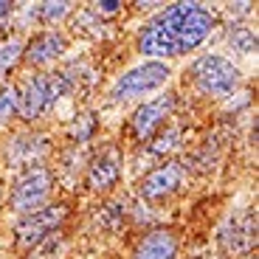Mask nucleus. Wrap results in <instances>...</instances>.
I'll list each match as a JSON object with an SVG mask.
<instances>
[{
    "label": "nucleus",
    "mask_w": 259,
    "mask_h": 259,
    "mask_svg": "<svg viewBox=\"0 0 259 259\" xmlns=\"http://www.w3.org/2000/svg\"><path fill=\"white\" fill-rule=\"evenodd\" d=\"M214 28H217V17L203 3H172L149 23H144L136 48L138 54L152 59L181 57L203 46Z\"/></svg>",
    "instance_id": "f257e3e1"
},
{
    "label": "nucleus",
    "mask_w": 259,
    "mask_h": 259,
    "mask_svg": "<svg viewBox=\"0 0 259 259\" xmlns=\"http://www.w3.org/2000/svg\"><path fill=\"white\" fill-rule=\"evenodd\" d=\"M68 88L71 84H68L65 73H31V76H26L17 84V116L28 124L42 118Z\"/></svg>",
    "instance_id": "f03ea898"
},
{
    "label": "nucleus",
    "mask_w": 259,
    "mask_h": 259,
    "mask_svg": "<svg viewBox=\"0 0 259 259\" xmlns=\"http://www.w3.org/2000/svg\"><path fill=\"white\" fill-rule=\"evenodd\" d=\"M54 186H57V178L46 163H31L26 166V172L17 178L12 194H9V206L17 214H34L39 208H46L54 197Z\"/></svg>",
    "instance_id": "7ed1b4c3"
},
{
    "label": "nucleus",
    "mask_w": 259,
    "mask_h": 259,
    "mask_svg": "<svg viewBox=\"0 0 259 259\" xmlns=\"http://www.w3.org/2000/svg\"><path fill=\"white\" fill-rule=\"evenodd\" d=\"M189 76H192L194 88L206 96H228L240 84V68L220 54H206V57L194 59Z\"/></svg>",
    "instance_id": "20e7f679"
},
{
    "label": "nucleus",
    "mask_w": 259,
    "mask_h": 259,
    "mask_svg": "<svg viewBox=\"0 0 259 259\" xmlns=\"http://www.w3.org/2000/svg\"><path fill=\"white\" fill-rule=\"evenodd\" d=\"M172 71L169 65L161 62V59H149V62L138 65V68H130L127 73L113 82L110 88V102H130V99H138L144 93H152L158 91L161 84L169 82Z\"/></svg>",
    "instance_id": "39448f33"
},
{
    "label": "nucleus",
    "mask_w": 259,
    "mask_h": 259,
    "mask_svg": "<svg viewBox=\"0 0 259 259\" xmlns=\"http://www.w3.org/2000/svg\"><path fill=\"white\" fill-rule=\"evenodd\" d=\"M217 242H220L223 253L234 259L256 251V214H253V208H242L234 217H228V223L217 234Z\"/></svg>",
    "instance_id": "423d86ee"
},
{
    "label": "nucleus",
    "mask_w": 259,
    "mask_h": 259,
    "mask_svg": "<svg viewBox=\"0 0 259 259\" xmlns=\"http://www.w3.org/2000/svg\"><path fill=\"white\" fill-rule=\"evenodd\" d=\"M65 214H68V208H65L62 203H48L46 208H39V211H34V214H26V217L17 223V231H14L17 245L26 248V251L34 245H39L46 237H51V234L62 226Z\"/></svg>",
    "instance_id": "0eeeda50"
},
{
    "label": "nucleus",
    "mask_w": 259,
    "mask_h": 259,
    "mask_svg": "<svg viewBox=\"0 0 259 259\" xmlns=\"http://www.w3.org/2000/svg\"><path fill=\"white\" fill-rule=\"evenodd\" d=\"M186 166L181 161H163L161 166H155L152 172L141 178L138 183V194L144 200H166L172 194H178L183 186H186Z\"/></svg>",
    "instance_id": "6e6552de"
},
{
    "label": "nucleus",
    "mask_w": 259,
    "mask_h": 259,
    "mask_svg": "<svg viewBox=\"0 0 259 259\" xmlns=\"http://www.w3.org/2000/svg\"><path fill=\"white\" fill-rule=\"evenodd\" d=\"M172 110H175V93H163V96L152 99V102H144L130 118V133L138 141H152V136L172 116Z\"/></svg>",
    "instance_id": "1a4fd4ad"
},
{
    "label": "nucleus",
    "mask_w": 259,
    "mask_h": 259,
    "mask_svg": "<svg viewBox=\"0 0 259 259\" xmlns=\"http://www.w3.org/2000/svg\"><path fill=\"white\" fill-rule=\"evenodd\" d=\"M121 169H124L121 152H118L116 147H104V149H99V155L88 163L84 181H88V186H91L93 192H110L118 183V178H121Z\"/></svg>",
    "instance_id": "9d476101"
},
{
    "label": "nucleus",
    "mask_w": 259,
    "mask_h": 259,
    "mask_svg": "<svg viewBox=\"0 0 259 259\" xmlns=\"http://www.w3.org/2000/svg\"><path fill=\"white\" fill-rule=\"evenodd\" d=\"M65 54V37L59 31H39L23 46V59L34 68H46Z\"/></svg>",
    "instance_id": "9b49d317"
},
{
    "label": "nucleus",
    "mask_w": 259,
    "mask_h": 259,
    "mask_svg": "<svg viewBox=\"0 0 259 259\" xmlns=\"http://www.w3.org/2000/svg\"><path fill=\"white\" fill-rule=\"evenodd\" d=\"M133 259H178V237L169 228H155L144 234Z\"/></svg>",
    "instance_id": "f8f14e48"
},
{
    "label": "nucleus",
    "mask_w": 259,
    "mask_h": 259,
    "mask_svg": "<svg viewBox=\"0 0 259 259\" xmlns=\"http://www.w3.org/2000/svg\"><path fill=\"white\" fill-rule=\"evenodd\" d=\"M17 116V84L0 82V124H9Z\"/></svg>",
    "instance_id": "ddd939ff"
},
{
    "label": "nucleus",
    "mask_w": 259,
    "mask_h": 259,
    "mask_svg": "<svg viewBox=\"0 0 259 259\" xmlns=\"http://www.w3.org/2000/svg\"><path fill=\"white\" fill-rule=\"evenodd\" d=\"M71 14V3H65V0H57V3H37V17L39 23H46V26H54L59 23L62 17Z\"/></svg>",
    "instance_id": "4468645a"
},
{
    "label": "nucleus",
    "mask_w": 259,
    "mask_h": 259,
    "mask_svg": "<svg viewBox=\"0 0 259 259\" xmlns=\"http://www.w3.org/2000/svg\"><path fill=\"white\" fill-rule=\"evenodd\" d=\"M20 57H23V42H17V39L3 42V46H0V76L12 71Z\"/></svg>",
    "instance_id": "2eb2a0df"
},
{
    "label": "nucleus",
    "mask_w": 259,
    "mask_h": 259,
    "mask_svg": "<svg viewBox=\"0 0 259 259\" xmlns=\"http://www.w3.org/2000/svg\"><path fill=\"white\" fill-rule=\"evenodd\" d=\"M178 147H181V133H178V130H166V133H161L155 141L149 144V152L166 155V152H172V149H178Z\"/></svg>",
    "instance_id": "dca6fc26"
},
{
    "label": "nucleus",
    "mask_w": 259,
    "mask_h": 259,
    "mask_svg": "<svg viewBox=\"0 0 259 259\" xmlns=\"http://www.w3.org/2000/svg\"><path fill=\"white\" fill-rule=\"evenodd\" d=\"M231 46L237 48L240 54H251L256 48V37H253L251 28H234L231 34Z\"/></svg>",
    "instance_id": "f3484780"
},
{
    "label": "nucleus",
    "mask_w": 259,
    "mask_h": 259,
    "mask_svg": "<svg viewBox=\"0 0 259 259\" xmlns=\"http://www.w3.org/2000/svg\"><path fill=\"white\" fill-rule=\"evenodd\" d=\"M96 6V12L99 14H116V12H121V0H99V3H93Z\"/></svg>",
    "instance_id": "a211bd4d"
},
{
    "label": "nucleus",
    "mask_w": 259,
    "mask_h": 259,
    "mask_svg": "<svg viewBox=\"0 0 259 259\" xmlns=\"http://www.w3.org/2000/svg\"><path fill=\"white\" fill-rule=\"evenodd\" d=\"M14 9H17V3H12V0H0V31H3V26H9Z\"/></svg>",
    "instance_id": "6ab92c4d"
},
{
    "label": "nucleus",
    "mask_w": 259,
    "mask_h": 259,
    "mask_svg": "<svg viewBox=\"0 0 259 259\" xmlns=\"http://www.w3.org/2000/svg\"><path fill=\"white\" fill-rule=\"evenodd\" d=\"M240 259H256V251H251V253H245V256H240Z\"/></svg>",
    "instance_id": "aec40b11"
}]
</instances>
